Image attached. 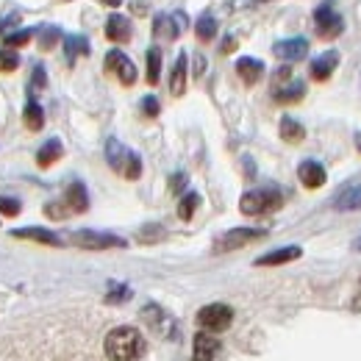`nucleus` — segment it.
<instances>
[{
	"instance_id": "nucleus-1",
	"label": "nucleus",
	"mask_w": 361,
	"mask_h": 361,
	"mask_svg": "<svg viewBox=\"0 0 361 361\" xmlns=\"http://www.w3.org/2000/svg\"><path fill=\"white\" fill-rule=\"evenodd\" d=\"M145 353V336L131 328V325H120L114 331H109L106 336V356L111 361H136Z\"/></svg>"
},
{
	"instance_id": "nucleus-2",
	"label": "nucleus",
	"mask_w": 361,
	"mask_h": 361,
	"mask_svg": "<svg viewBox=\"0 0 361 361\" xmlns=\"http://www.w3.org/2000/svg\"><path fill=\"white\" fill-rule=\"evenodd\" d=\"M283 206V195L275 189V186H267V189H250L242 195L239 200V209L242 214L247 217H259V214H272Z\"/></svg>"
},
{
	"instance_id": "nucleus-3",
	"label": "nucleus",
	"mask_w": 361,
	"mask_h": 361,
	"mask_svg": "<svg viewBox=\"0 0 361 361\" xmlns=\"http://www.w3.org/2000/svg\"><path fill=\"white\" fill-rule=\"evenodd\" d=\"M106 159H109L111 170L120 173V176H126V178L136 180L142 176V161H139V156H136L134 150L123 147L117 139H109V142H106Z\"/></svg>"
},
{
	"instance_id": "nucleus-4",
	"label": "nucleus",
	"mask_w": 361,
	"mask_h": 361,
	"mask_svg": "<svg viewBox=\"0 0 361 361\" xmlns=\"http://www.w3.org/2000/svg\"><path fill=\"white\" fill-rule=\"evenodd\" d=\"M303 94H306V87H303V81H295L289 67H281V70L275 73V87H272V97H275L278 103H298Z\"/></svg>"
},
{
	"instance_id": "nucleus-5",
	"label": "nucleus",
	"mask_w": 361,
	"mask_h": 361,
	"mask_svg": "<svg viewBox=\"0 0 361 361\" xmlns=\"http://www.w3.org/2000/svg\"><path fill=\"white\" fill-rule=\"evenodd\" d=\"M231 322H233V309L226 303H212V306H203L197 312V325L203 331H212V334L226 331Z\"/></svg>"
},
{
	"instance_id": "nucleus-6",
	"label": "nucleus",
	"mask_w": 361,
	"mask_h": 361,
	"mask_svg": "<svg viewBox=\"0 0 361 361\" xmlns=\"http://www.w3.org/2000/svg\"><path fill=\"white\" fill-rule=\"evenodd\" d=\"M262 236H264L262 228H233V231L223 233V236L214 242V253H228V250L245 247V245H250V242H256V239H262Z\"/></svg>"
},
{
	"instance_id": "nucleus-7",
	"label": "nucleus",
	"mask_w": 361,
	"mask_h": 361,
	"mask_svg": "<svg viewBox=\"0 0 361 361\" xmlns=\"http://www.w3.org/2000/svg\"><path fill=\"white\" fill-rule=\"evenodd\" d=\"M314 23H317V34L322 39H334L345 31V20L339 17V11L331 8V3H322L314 11Z\"/></svg>"
},
{
	"instance_id": "nucleus-8",
	"label": "nucleus",
	"mask_w": 361,
	"mask_h": 361,
	"mask_svg": "<svg viewBox=\"0 0 361 361\" xmlns=\"http://www.w3.org/2000/svg\"><path fill=\"white\" fill-rule=\"evenodd\" d=\"M73 242L87 250H109V247H126V239L114 233H97V231H78L73 233Z\"/></svg>"
},
{
	"instance_id": "nucleus-9",
	"label": "nucleus",
	"mask_w": 361,
	"mask_h": 361,
	"mask_svg": "<svg viewBox=\"0 0 361 361\" xmlns=\"http://www.w3.org/2000/svg\"><path fill=\"white\" fill-rule=\"evenodd\" d=\"M106 70H109V73H117V78H120L126 87H134L136 84L134 61H131L123 50H111V53L106 56Z\"/></svg>"
},
{
	"instance_id": "nucleus-10",
	"label": "nucleus",
	"mask_w": 361,
	"mask_h": 361,
	"mask_svg": "<svg viewBox=\"0 0 361 361\" xmlns=\"http://www.w3.org/2000/svg\"><path fill=\"white\" fill-rule=\"evenodd\" d=\"M272 53L283 61H298L303 56H309V42L303 37H295V39H283V42H275Z\"/></svg>"
},
{
	"instance_id": "nucleus-11",
	"label": "nucleus",
	"mask_w": 361,
	"mask_h": 361,
	"mask_svg": "<svg viewBox=\"0 0 361 361\" xmlns=\"http://www.w3.org/2000/svg\"><path fill=\"white\" fill-rule=\"evenodd\" d=\"M195 361H212L220 353V339L212 334V331H200L195 336Z\"/></svg>"
},
{
	"instance_id": "nucleus-12",
	"label": "nucleus",
	"mask_w": 361,
	"mask_h": 361,
	"mask_svg": "<svg viewBox=\"0 0 361 361\" xmlns=\"http://www.w3.org/2000/svg\"><path fill=\"white\" fill-rule=\"evenodd\" d=\"M183 25H186V17H183V14H159L156 23H153V34H156V37L176 39Z\"/></svg>"
},
{
	"instance_id": "nucleus-13",
	"label": "nucleus",
	"mask_w": 361,
	"mask_h": 361,
	"mask_svg": "<svg viewBox=\"0 0 361 361\" xmlns=\"http://www.w3.org/2000/svg\"><path fill=\"white\" fill-rule=\"evenodd\" d=\"M298 176H300V183L306 189H319L325 183V167L319 161H303L298 167Z\"/></svg>"
},
{
	"instance_id": "nucleus-14",
	"label": "nucleus",
	"mask_w": 361,
	"mask_h": 361,
	"mask_svg": "<svg viewBox=\"0 0 361 361\" xmlns=\"http://www.w3.org/2000/svg\"><path fill=\"white\" fill-rule=\"evenodd\" d=\"M336 64H339V53H334V50L317 56L314 61H312V78L314 81H328L331 73L336 70Z\"/></svg>"
},
{
	"instance_id": "nucleus-15",
	"label": "nucleus",
	"mask_w": 361,
	"mask_h": 361,
	"mask_svg": "<svg viewBox=\"0 0 361 361\" xmlns=\"http://www.w3.org/2000/svg\"><path fill=\"white\" fill-rule=\"evenodd\" d=\"M106 37L111 42H128L131 39V23L123 14H111L106 23Z\"/></svg>"
},
{
	"instance_id": "nucleus-16",
	"label": "nucleus",
	"mask_w": 361,
	"mask_h": 361,
	"mask_svg": "<svg viewBox=\"0 0 361 361\" xmlns=\"http://www.w3.org/2000/svg\"><path fill=\"white\" fill-rule=\"evenodd\" d=\"M236 73H239V78H242L245 84H256V81L264 75V64H262L259 59L242 56V59L236 61Z\"/></svg>"
},
{
	"instance_id": "nucleus-17",
	"label": "nucleus",
	"mask_w": 361,
	"mask_h": 361,
	"mask_svg": "<svg viewBox=\"0 0 361 361\" xmlns=\"http://www.w3.org/2000/svg\"><path fill=\"white\" fill-rule=\"evenodd\" d=\"M64 206H67L70 212H78V214L90 209V197H87L84 183H70V189H67V195H64Z\"/></svg>"
},
{
	"instance_id": "nucleus-18",
	"label": "nucleus",
	"mask_w": 361,
	"mask_h": 361,
	"mask_svg": "<svg viewBox=\"0 0 361 361\" xmlns=\"http://www.w3.org/2000/svg\"><path fill=\"white\" fill-rule=\"evenodd\" d=\"M300 247H281V250H272L267 256H262V259H256V264L259 267H275V264H286V262H295V259H300Z\"/></svg>"
},
{
	"instance_id": "nucleus-19",
	"label": "nucleus",
	"mask_w": 361,
	"mask_h": 361,
	"mask_svg": "<svg viewBox=\"0 0 361 361\" xmlns=\"http://www.w3.org/2000/svg\"><path fill=\"white\" fill-rule=\"evenodd\" d=\"M334 209H339V212H356V209H361V186L342 189L336 195V200H334Z\"/></svg>"
},
{
	"instance_id": "nucleus-20",
	"label": "nucleus",
	"mask_w": 361,
	"mask_h": 361,
	"mask_svg": "<svg viewBox=\"0 0 361 361\" xmlns=\"http://www.w3.org/2000/svg\"><path fill=\"white\" fill-rule=\"evenodd\" d=\"M17 239H34V242H42V245H61V239L56 236V233H50L45 228H17V231H11Z\"/></svg>"
},
{
	"instance_id": "nucleus-21",
	"label": "nucleus",
	"mask_w": 361,
	"mask_h": 361,
	"mask_svg": "<svg viewBox=\"0 0 361 361\" xmlns=\"http://www.w3.org/2000/svg\"><path fill=\"white\" fill-rule=\"evenodd\" d=\"M170 92L180 97L186 92V53H178L176 59V67H173V75H170Z\"/></svg>"
},
{
	"instance_id": "nucleus-22",
	"label": "nucleus",
	"mask_w": 361,
	"mask_h": 361,
	"mask_svg": "<svg viewBox=\"0 0 361 361\" xmlns=\"http://www.w3.org/2000/svg\"><path fill=\"white\" fill-rule=\"evenodd\" d=\"M59 156H61V142H59V139H50V142H45V145L39 147V153H37V164H39V167H50Z\"/></svg>"
},
{
	"instance_id": "nucleus-23",
	"label": "nucleus",
	"mask_w": 361,
	"mask_h": 361,
	"mask_svg": "<svg viewBox=\"0 0 361 361\" xmlns=\"http://www.w3.org/2000/svg\"><path fill=\"white\" fill-rule=\"evenodd\" d=\"M281 136H283L286 142L298 145V142H303L306 131H303V126H300L298 120H292V117H283V120H281Z\"/></svg>"
},
{
	"instance_id": "nucleus-24",
	"label": "nucleus",
	"mask_w": 361,
	"mask_h": 361,
	"mask_svg": "<svg viewBox=\"0 0 361 361\" xmlns=\"http://www.w3.org/2000/svg\"><path fill=\"white\" fill-rule=\"evenodd\" d=\"M161 78V50L159 47H150L147 50V84H159Z\"/></svg>"
},
{
	"instance_id": "nucleus-25",
	"label": "nucleus",
	"mask_w": 361,
	"mask_h": 361,
	"mask_svg": "<svg viewBox=\"0 0 361 361\" xmlns=\"http://www.w3.org/2000/svg\"><path fill=\"white\" fill-rule=\"evenodd\" d=\"M195 31H197V37H200L203 42H212V39H214V34H217V20H214L212 14H200V17H197Z\"/></svg>"
},
{
	"instance_id": "nucleus-26",
	"label": "nucleus",
	"mask_w": 361,
	"mask_h": 361,
	"mask_svg": "<svg viewBox=\"0 0 361 361\" xmlns=\"http://www.w3.org/2000/svg\"><path fill=\"white\" fill-rule=\"evenodd\" d=\"M25 126H28L31 131H39V128L45 126V111H42V106H39L37 100H31V103L25 106Z\"/></svg>"
},
{
	"instance_id": "nucleus-27",
	"label": "nucleus",
	"mask_w": 361,
	"mask_h": 361,
	"mask_svg": "<svg viewBox=\"0 0 361 361\" xmlns=\"http://www.w3.org/2000/svg\"><path fill=\"white\" fill-rule=\"evenodd\" d=\"M64 50H67V59L75 61L78 53H81V56L90 53V42H87L84 37H67V39H64Z\"/></svg>"
},
{
	"instance_id": "nucleus-28",
	"label": "nucleus",
	"mask_w": 361,
	"mask_h": 361,
	"mask_svg": "<svg viewBox=\"0 0 361 361\" xmlns=\"http://www.w3.org/2000/svg\"><path fill=\"white\" fill-rule=\"evenodd\" d=\"M197 206H200V197H197V192H189V195H183V200H180V206H178V217H180V220H192V214L197 212Z\"/></svg>"
},
{
	"instance_id": "nucleus-29",
	"label": "nucleus",
	"mask_w": 361,
	"mask_h": 361,
	"mask_svg": "<svg viewBox=\"0 0 361 361\" xmlns=\"http://www.w3.org/2000/svg\"><path fill=\"white\" fill-rule=\"evenodd\" d=\"M31 39H34V31H31V28H23V31H14V34H6V37H3L6 47H23V45H28Z\"/></svg>"
},
{
	"instance_id": "nucleus-30",
	"label": "nucleus",
	"mask_w": 361,
	"mask_h": 361,
	"mask_svg": "<svg viewBox=\"0 0 361 361\" xmlns=\"http://www.w3.org/2000/svg\"><path fill=\"white\" fill-rule=\"evenodd\" d=\"M20 67V56L14 53V47H6L0 50V73H11Z\"/></svg>"
},
{
	"instance_id": "nucleus-31",
	"label": "nucleus",
	"mask_w": 361,
	"mask_h": 361,
	"mask_svg": "<svg viewBox=\"0 0 361 361\" xmlns=\"http://www.w3.org/2000/svg\"><path fill=\"white\" fill-rule=\"evenodd\" d=\"M128 298H131V289H128V286H123V283H111V286H109V295H106L109 303H123V300H128Z\"/></svg>"
},
{
	"instance_id": "nucleus-32",
	"label": "nucleus",
	"mask_w": 361,
	"mask_h": 361,
	"mask_svg": "<svg viewBox=\"0 0 361 361\" xmlns=\"http://www.w3.org/2000/svg\"><path fill=\"white\" fill-rule=\"evenodd\" d=\"M59 37H61V31H59V28H45V31H42V37H39L42 50H50V47L59 42Z\"/></svg>"
},
{
	"instance_id": "nucleus-33",
	"label": "nucleus",
	"mask_w": 361,
	"mask_h": 361,
	"mask_svg": "<svg viewBox=\"0 0 361 361\" xmlns=\"http://www.w3.org/2000/svg\"><path fill=\"white\" fill-rule=\"evenodd\" d=\"M0 212H3L6 217H17V214H20V200H14V197H0Z\"/></svg>"
},
{
	"instance_id": "nucleus-34",
	"label": "nucleus",
	"mask_w": 361,
	"mask_h": 361,
	"mask_svg": "<svg viewBox=\"0 0 361 361\" xmlns=\"http://www.w3.org/2000/svg\"><path fill=\"white\" fill-rule=\"evenodd\" d=\"M142 114L145 117H156L159 114V100L156 97H145L142 100Z\"/></svg>"
},
{
	"instance_id": "nucleus-35",
	"label": "nucleus",
	"mask_w": 361,
	"mask_h": 361,
	"mask_svg": "<svg viewBox=\"0 0 361 361\" xmlns=\"http://www.w3.org/2000/svg\"><path fill=\"white\" fill-rule=\"evenodd\" d=\"M45 212H47V217H59V220L70 214V209H67L64 203H50V206H47Z\"/></svg>"
},
{
	"instance_id": "nucleus-36",
	"label": "nucleus",
	"mask_w": 361,
	"mask_h": 361,
	"mask_svg": "<svg viewBox=\"0 0 361 361\" xmlns=\"http://www.w3.org/2000/svg\"><path fill=\"white\" fill-rule=\"evenodd\" d=\"M31 78H34V84H37V87L42 90V87H45V84H47V78H45V67H42V64H37V67H34V75H31Z\"/></svg>"
},
{
	"instance_id": "nucleus-37",
	"label": "nucleus",
	"mask_w": 361,
	"mask_h": 361,
	"mask_svg": "<svg viewBox=\"0 0 361 361\" xmlns=\"http://www.w3.org/2000/svg\"><path fill=\"white\" fill-rule=\"evenodd\" d=\"M17 23H20V14H11V17H6V20L0 23V34L6 37V34H8V28H14Z\"/></svg>"
},
{
	"instance_id": "nucleus-38",
	"label": "nucleus",
	"mask_w": 361,
	"mask_h": 361,
	"mask_svg": "<svg viewBox=\"0 0 361 361\" xmlns=\"http://www.w3.org/2000/svg\"><path fill=\"white\" fill-rule=\"evenodd\" d=\"M183 183H186V176H183V173H178V176H173V178H170L173 192H180V189H183Z\"/></svg>"
},
{
	"instance_id": "nucleus-39",
	"label": "nucleus",
	"mask_w": 361,
	"mask_h": 361,
	"mask_svg": "<svg viewBox=\"0 0 361 361\" xmlns=\"http://www.w3.org/2000/svg\"><path fill=\"white\" fill-rule=\"evenodd\" d=\"M233 47H236V39H233V37H228L226 42H223V53H231Z\"/></svg>"
},
{
	"instance_id": "nucleus-40",
	"label": "nucleus",
	"mask_w": 361,
	"mask_h": 361,
	"mask_svg": "<svg viewBox=\"0 0 361 361\" xmlns=\"http://www.w3.org/2000/svg\"><path fill=\"white\" fill-rule=\"evenodd\" d=\"M103 3H106V6H111V8H117V6L123 3V0H103Z\"/></svg>"
},
{
	"instance_id": "nucleus-41",
	"label": "nucleus",
	"mask_w": 361,
	"mask_h": 361,
	"mask_svg": "<svg viewBox=\"0 0 361 361\" xmlns=\"http://www.w3.org/2000/svg\"><path fill=\"white\" fill-rule=\"evenodd\" d=\"M356 250H361V236L356 239Z\"/></svg>"
},
{
	"instance_id": "nucleus-42",
	"label": "nucleus",
	"mask_w": 361,
	"mask_h": 361,
	"mask_svg": "<svg viewBox=\"0 0 361 361\" xmlns=\"http://www.w3.org/2000/svg\"><path fill=\"white\" fill-rule=\"evenodd\" d=\"M356 142H359V150H361V134H356Z\"/></svg>"
}]
</instances>
